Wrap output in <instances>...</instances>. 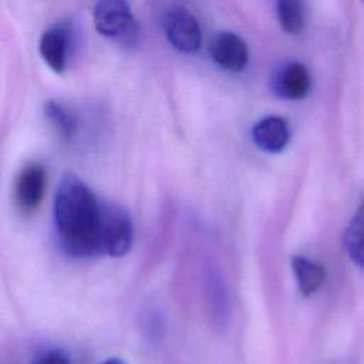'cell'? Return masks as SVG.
Here are the masks:
<instances>
[{"label":"cell","instance_id":"cell-5","mask_svg":"<svg viewBox=\"0 0 364 364\" xmlns=\"http://www.w3.org/2000/svg\"><path fill=\"white\" fill-rule=\"evenodd\" d=\"M209 54L213 63L228 73H240L249 61L246 41L236 33L219 31L209 43Z\"/></svg>","mask_w":364,"mask_h":364},{"label":"cell","instance_id":"cell-6","mask_svg":"<svg viewBox=\"0 0 364 364\" xmlns=\"http://www.w3.org/2000/svg\"><path fill=\"white\" fill-rule=\"evenodd\" d=\"M311 88V77L309 70L297 61L282 65L272 78L273 92L290 101H299L307 97Z\"/></svg>","mask_w":364,"mask_h":364},{"label":"cell","instance_id":"cell-3","mask_svg":"<svg viewBox=\"0 0 364 364\" xmlns=\"http://www.w3.org/2000/svg\"><path fill=\"white\" fill-rule=\"evenodd\" d=\"M164 31L168 43L181 53L192 54L202 44L200 26L193 13L182 6H172L164 16Z\"/></svg>","mask_w":364,"mask_h":364},{"label":"cell","instance_id":"cell-16","mask_svg":"<svg viewBox=\"0 0 364 364\" xmlns=\"http://www.w3.org/2000/svg\"><path fill=\"white\" fill-rule=\"evenodd\" d=\"M363 1H364V0H363Z\"/></svg>","mask_w":364,"mask_h":364},{"label":"cell","instance_id":"cell-15","mask_svg":"<svg viewBox=\"0 0 364 364\" xmlns=\"http://www.w3.org/2000/svg\"><path fill=\"white\" fill-rule=\"evenodd\" d=\"M101 364H125V363H122V361L118 360V358H108L107 361H104V363H101Z\"/></svg>","mask_w":364,"mask_h":364},{"label":"cell","instance_id":"cell-14","mask_svg":"<svg viewBox=\"0 0 364 364\" xmlns=\"http://www.w3.org/2000/svg\"><path fill=\"white\" fill-rule=\"evenodd\" d=\"M34 364H70V360L61 351H51L40 357Z\"/></svg>","mask_w":364,"mask_h":364},{"label":"cell","instance_id":"cell-9","mask_svg":"<svg viewBox=\"0 0 364 364\" xmlns=\"http://www.w3.org/2000/svg\"><path fill=\"white\" fill-rule=\"evenodd\" d=\"M252 139L259 149L269 154H277L289 144V124L284 118L277 115L264 117L253 125Z\"/></svg>","mask_w":364,"mask_h":364},{"label":"cell","instance_id":"cell-8","mask_svg":"<svg viewBox=\"0 0 364 364\" xmlns=\"http://www.w3.org/2000/svg\"><path fill=\"white\" fill-rule=\"evenodd\" d=\"M47 175L40 164H30L21 169L16 181V199L23 210L36 209L46 191Z\"/></svg>","mask_w":364,"mask_h":364},{"label":"cell","instance_id":"cell-1","mask_svg":"<svg viewBox=\"0 0 364 364\" xmlns=\"http://www.w3.org/2000/svg\"><path fill=\"white\" fill-rule=\"evenodd\" d=\"M53 215L58 240L67 253L75 257L102 255L104 203L78 176H63Z\"/></svg>","mask_w":364,"mask_h":364},{"label":"cell","instance_id":"cell-12","mask_svg":"<svg viewBox=\"0 0 364 364\" xmlns=\"http://www.w3.org/2000/svg\"><path fill=\"white\" fill-rule=\"evenodd\" d=\"M277 20L289 34H297L306 24L304 0H276Z\"/></svg>","mask_w":364,"mask_h":364},{"label":"cell","instance_id":"cell-11","mask_svg":"<svg viewBox=\"0 0 364 364\" xmlns=\"http://www.w3.org/2000/svg\"><path fill=\"white\" fill-rule=\"evenodd\" d=\"M291 267L299 283V289L304 296L314 293L324 280V270L320 264L313 263L301 256L291 259Z\"/></svg>","mask_w":364,"mask_h":364},{"label":"cell","instance_id":"cell-4","mask_svg":"<svg viewBox=\"0 0 364 364\" xmlns=\"http://www.w3.org/2000/svg\"><path fill=\"white\" fill-rule=\"evenodd\" d=\"M132 243V223L128 212L112 203H104L102 255L124 256Z\"/></svg>","mask_w":364,"mask_h":364},{"label":"cell","instance_id":"cell-13","mask_svg":"<svg viewBox=\"0 0 364 364\" xmlns=\"http://www.w3.org/2000/svg\"><path fill=\"white\" fill-rule=\"evenodd\" d=\"M344 245L350 257L364 267V200L357 208L346 230Z\"/></svg>","mask_w":364,"mask_h":364},{"label":"cell","instance_id":"cell-10","mask_svg":"<svg viewBox=\"0 0 364 364\" xmlns=\"http://www.w3.org/2000/svg\"><path fill=\"white\" fill-rule=\"evenodd\" d=\"M44 117L50 122V125L55 129L58 136L64 141H70L78 129V122L75 115L61 102L48 100L46 101L44 107Z\"/></svg>","mask_w":364,"mask_h":364},{"label":"cell","instance_id":"cell-7","mask_svg":"<svg viewBox=\"0 0 364 364\" xmlns=\"http://www.w3.org/2000/svg\"><path fill=\"white\" fill-rule=\"evenodd\" d=\"M71 46V30L64 23L48 27L40 38V54L46 64L55 73H63Z\"/></svg>","mask_w":364,"mask_h":364},{"label":"cell","instance_id":"cell-2","mask_svg":"<svg viewBox=\"0 0 364 364\" xmlns=\"http://www.w3.org/2000/svg\"><path fill=\"white\" fill-rule=\"evenodd\" d=\"M95 30L111 41L132 48L138 46L141 31L128 0H97L92 11Z\"/></svg>","mask_w":364,"mask_h":364}]
</instances>
